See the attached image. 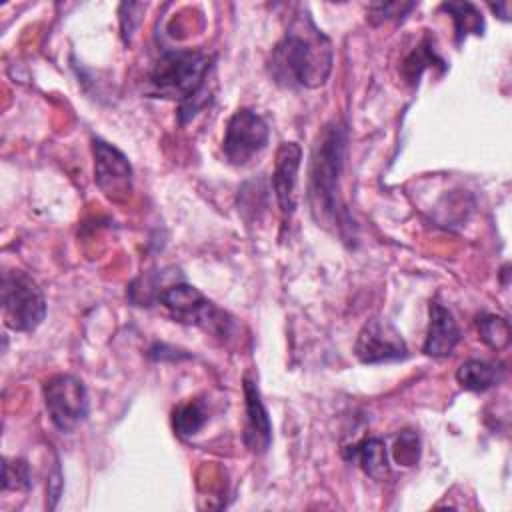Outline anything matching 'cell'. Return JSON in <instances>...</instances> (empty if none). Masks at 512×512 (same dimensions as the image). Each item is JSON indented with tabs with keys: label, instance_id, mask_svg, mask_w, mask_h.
<instances>
[{
	"label": "cell",
	"instance_id": "30bf717a",
	"mask_svg": "<svg viewBox=\"0 0 512 512\" xmlns=\"http://www.w3.org/2000/svg\"><path fill=\"white\" fill-rule=\"evenodd\" d=\"M302 162V148L298 142H282L274 156L272 192L284 220H290L296 210V182Z\"/></svg>",
	"mask_w": 512,
	"mask_h": 512
},
{
	"label": "cell",
	"instance_id": "ac0fdd59",
	"mask_svg": "<svg viewBox=\"0 0 512 512\" xmlns=\"http://www.w3.org/2000/svg\"><path fill=\"white\" fill-rule=\"evenodd\" d=\"M434 60L442 62V60L436 56V52H434V48L430 46V42L424 40V42L404 60V64H402V74L406 76L408 82H418L422 70H424L426 66H430V62H434Z\"/></svg>",
	"mask_w": 512,
	"mask_h": 512
},
{
	"label": "cell",
	"instance_id": "7402d4cb",
	"mask_svg": "<svg viewBox=\"0 0 512 512\" xmlns=\"http://www.w3.org/2000/svg\"><path fill=\"white\" fill-rule=\"evenodd\" d=\"M48 494H50V498H52V502H50V508H54L56 506V500H58V496H60V490H62V474H60V468H58V464H56V468H54V472L50 474V480H48Z\"/></svg>",
	"mask_w": 512,
	"mask_h": 512
},
{
	"label": "cell",
	"instance_id": "2e32d148",
	"mask_svg": "<svg viewBox=\"0 0 512 512\" xmlns=\"http://www.w3.org/2000/svg\"><path fill=\"white\" fill-rule=\"evenodd\" d=\"M206 422H208V406L204 400H198V398L180 404L172 414L174 432L182 438H190L198 434Z\"/></svg>",
	"mask_w": 512,
	"mask_h": 512
},
{
	"label": "cell",
	"instance_id": "7a4b0ae2",
	"mask_svg": "<svg viewBox=\"0 0 512 512\" xmlns=\"http://www.w3.org/2000/svg\"><path fill=\"white\" fill-rule=\"evenodd\" d=\"M346 158V126L340 120L326 122L314 142L308 172V204L318 226L338 234L350 226L340 196V178Z\"/></svg>",
	"mask_w": 512,
	"mask_h": 512
},
{
	"label": "cell",
	"instance_id": "d6986e66",
	"mask_svg": "<svg viewBox=\"0 0 512 512\" xmlns=\"http://www.w3.org/2000/svg\"><path fill=\"white\" fill-rule=\"evenodd\" d=\"M32 486V474L30 466L24 460H6L2 464V490H28Z\"/></svg>",
	"mask_w": 512,
	"mask_h": 512
},
{
	"label": "cell",
	"instance_id": "5b68a950",
	"mask_svg": "<svg viewBox=\"0 0 512 512\" xmlns=\"http://www.w3.org/2000/svg\"><path fill=\"white\" fill-rule=\"evenodd\" d=\"M2 316L16 332L36 330L46 316V298L40 286L22 270L2 274Z\"/></svg>",
	"mask_w": 512,
	"mask_h": 512
},
{
	"label": "cell",
	"instance_id": "6da1fadb",
	"mask_svg": "<svg viewBox=\"0 0 512 512\" xmlns=\"http://www.w3.org/2000/svg\"><path fill=\"white\" fill-rule=\"evenodd\" d=\"M334 62L330 38L302 10L288 24L272 48L268 70L276 84L286 88H320L326 84Z\"/></svg>",
	"mask_w": 512,
	"mask_h": 512
},
{
	"label": "cell",
	"instance_id": "e0dca14e",
	"mask_svg": "<svg viewBox=\"0 0 512 512\" xmlns=\"http://www.w3.org/2000/svg\"><path fill=\"white\" fill-rule=\"evenodd\" d=\"M476 326H478L480 340L486 346H490L494 350H502V348L508 346V342H510V324L504 316L482 314V316H478Z\"/></svg>",
	"mask_w": 512,
	"mask_h": 512
},
{
	"label": "cell",
	"instance_id": "52a82bcc",
	"mask_svg": "<svg viewBox=\"0 0 512 512\" xmlns=\"http://www.w3.org/2000/svg\"><path fill=\"white\" fill-rule=\"evenodd\" d=\"M268 138L266 120L250 108H240L226 122L222 152L230 164L244 166L266 148Z\"/></svg>",
	"mask_w": 512,
	"mask_h": 512
},
{
	"label": "cell",
	"instance_id": "8992f818",
	"mask_svg": "<svg viewBox=\"0 0 512 512\" xmlns=\"http://www.w3.org/2000/svg\"><path fill=\"white\" fill-rule=\"evenodd\" d=\"M44 404L52 424L62 430H74L88 416V392L80 378L72 374H54L44 386Z\"/></svg>",
	"mask_w": 512,
	"mask_h": 512
},
{
	"label": "cell",
	"instance_id": "4fadbf2b",
	"mask_svg": "<svg viewBox=\"0 0 512 512\" xmlns=\"http://www.w3.org/2000/svg\"><path fill=\"white\" fill-rule=\"evenodd\" d=\"M456 380L462 390L486 392L502 380V368L494 362L472 358L458 366Z\"/></svg>",
	"mask_w": 512,
	"mask_h": 512
},
{
	"label": "cell",
	"instance_id": "8fae6325",
	"mask_svg": "<svg viewBox=\"0 0 512 512\" xmlns=\"http://www.w3.org/2000/svg\"><path fill=\"white\" fill-rule=\"evenodd\" d=\"M242 390H244V414H246V424L242 434L244 446L252 454H264L272 444V422H270L268 410L262 402L258 384L250 374L242 378Z\"/></svg>",
	"mask_w": 512,
	"mask_h": 512
},
{
	"label": "cell",
	"instance_id": "277c9868",
	"mask_svg": "<svg viewBox=\"0 0 512 512\" xmlns=\"http://www.w3.org/2000/svg\"><path fill=\"white\" fill-rule=\"evenodd\" d=\"M156 300L180 324L198 326L218 338H226L232 330V318L228 312L218 308L198 288L186 282H176L162 288Z\"/></svg>",
	"mask_w": 512,
	"mask_h": 512
},
{
	"label": "cell",
	"instance_id": "3957f363",
	"mask_svg": "<svg viewBox=\"0 0 512 512\" xmlns=\"http://www.w3.org/2000/svg\"><path fill=\"white\" fill-rule=\"evenodd\" d=\"M212 56L204 50L170 48L162 50L150 70V84L160 96L178 98L180 122L192 120L198 110L210 100L206 90Z\"/></svg>",
	"mask_w": 512,
	"mask_h": 512
},
{
	"label": "cell",
	"instance_id": "44dd1931",
	"mask_svg": "<svg viewBox=\"0 0 512 512\" xmlns=\"http://www.w3.org/2000/svg\"><path fill=\"white\" fill-rule=\"evenodd\" d=\"M414 8V4L410 2V4H402V2H386V4H372L370 8H368V12H370V20H374L376 16H378V22H382V20H390V18H402L404 16V12H408V10H412Z\"/></svg>",
	"mask_w": 512,
	"mask_h": 512
},
{
	"label": "cell",
	"instance_id": "5bb4252c",
	"mask_svg": "<svg viewBox=\"0 0 512 512\" xmlns=\"http://www.w3.org/2000/svg\"><path fill=\"white\" fill-rule=\"evenodd\" d=\"M350 458H356L360 468L364 470L366 476L372 480H384L390 472L388 464V450L386 442L382 438H364L362 442L354 444L350 450Z\"/></svg>",
	"mask_w": 512,
	"mask_h": 512
},
{
	"label": "cell",
	"instance_id": "9a60e30c",
	"mask_svg": "<svg viewBox=\"0 0 512 512\" xmlns=\"http://www.w3.org/2000/svg\"><path fill=\"white\" fill-rule=\"evenodd\" d=\"M440 8L452 16L458 44L462 40H466L468 34H482L484 32L482 12L472 2H444Z\"/></svg>",
	"mask_w": 512,
	"mask_h": 512
},
{
	"label": "cell",
	"instance_id": "ffe728a7",
	"mask_svg": "<svg viewBox=\"0 0 512 512\" xmlns=\"http://www.w3.org/2000/svg\"><path fill=\"white\" fill-rule=\"evenodd\" d=\"M394 460L402 466H414L420 458V438L412 430L400 432V436L394 442Z\"/></svg>",
	"mask_w": 512,
	"mask_h": 512
},
{
	"label": "cell",
	"instance_id": "7c38bea8",
	"mask_svg": "<svg viewBox=\"0 0 512 512\" xmlns=\"http://www.w3.org/2000/svg\"><path fill=\"white\" fill-rule=\"evenodd\" d=\"M460 342V328L452 312L438 300L430 302V322L422 352L432 358H446Z\"/></svg>",
	"mask_w": 512,
	"mask_h": 512
},
{
	"label": "cell",
	"instance_id": "9c48e42d",
	"mask_svg": "<svg viewBox=\"0 0 512 512\" xmlns=\"http://www.w3.org/2000/svg\"><path fill=\"white\" fill-rule=\"evenodd\" d=\"M94 182L114 202L124 200L132 190V166L124 152L102 138H92Z\"/></svg>",
	"mask_w": 512,
	"mask_h": 512
},
{
	"label": "cell",
	"instance_id": "ba28073f",
	"mask_svg": "<svg viewBox=\"0 0 512 512\" xmlns=\"http://www.w3.org/2000/svg\"><path fill=\"white\" fill-rule=\"evenodd\" d=\"M354 354L362 364H380L406 358L408 346L390 320L374 316L360 328L354 342Z\"/></svg>",
	"mask_w": 512,
	"mask_h": 512
}]
</instances>
